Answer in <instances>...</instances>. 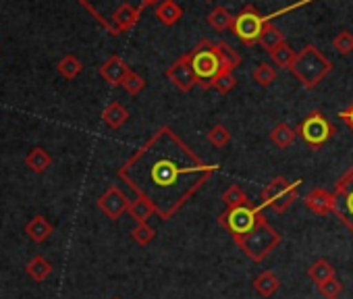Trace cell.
Listing matches in <instances>:
<instances>
[{
    "label": "cell",
    "mask_w": 353,
    "mask_h": 299,
    "mask_svg": "<svg viewBox=\"0 0 353 299\" xmlns=\"http://www.w3.org/2000/svg\"><path fill=\"white\" fill-rule=\"evenodd\" d=\"M181 15H183V11H181L179 5L174 3V0H162V3L156 7V17H158V21H160L162 25H166V28L174 25L176 21L181 19Z\"/></svg>",
    "instance_id": "19"
},
{
    "label": "cell",
    "mask_w": 353,
    "mask_h": 299,
    "mask_svg": "<svg viewBox=\"0 0 353 299\" xmlns=\"http://www.w3.org/2000/svg\"><path fill=\"white\" fill-rule=\"evenodd\" d=\"M216 50H219V56L223 61V69L229 73H235V69L241 65V56L227 42H216Z\"/></svg>",
    "instance_id": "27"
},
{
    "label": "cell",
    "mask_w": 353,
    "mask_h": 299,
    "mask_svg": "<svg viewBox=\"0 0 353 299\" xmlns=\"http://www.w3.org/2000/svg\"><path fill=\"white\" fill-rule=\"evenodd\" d=\"M332 48L339 52V54H351L353 52V34L343 30L334 36L332 40Z\"/></svg>",
    "instance_id": "34"
},
{
    "label": "cell",
    "mask_w": 353,
    "mask_h": 299,
    "mask_svg": "<svg viewBox=\"0 0 353 299\" xmlns=\"http://www.w3.org/2000/svg\"><path fill=\"white\" fill-rule=\"evenodd\" d=\"M303 204L307 210H312L318 216H326L334 210V196L326 192L324 187H314L303 196Z\"/></svg>",
    "instance_id": "13"
},
{
    "label": "cell",
    "mask_w": 353,
    "mask_h": 299,
    "mask_svg": "<svg viewBox=\"0 0 353 299\" xmlns=\"http://www.w3.org/2000/svg\"><path fill=\"white\" fill-rule=\"evenodd\" d=\"M258 44H260L266 52H272L274 48H279L281 44H285V34H283L279 28H274L272 23H268V25L264 28L262 38H260Z\"/></svg>",
    "instance_id": "26"
},
{
    "label": "cell",
    "mask_w": 353,
    "mask_h": 299,
    "mask_svg": "<svg viewBox=\"0 0 353 299\" xmlns=\"http://www.w3.org/2000/svg\"><path fill=\"white\" fill-rule=\"evenodd\" d=\"M339 116H341V121H343V123L353 131V102H351L347 108H343V110L339 112Z\"/></svg>",
    "instance_id": "38"
},
{
    "label": "cell",
    "mask_w": 353,
    "mask_h": 299,
    "mask_svg": "<svg viewBox=\"0 0 353 299\" xmlns=\"http://www.w3.org/2000/svg\"><path fill=\"white\" fill-rule=\"evenodd\" d=\"M318 291H320L326 299H339V295H341V291H343V282H341L336 276H332V278L320 282V285H318Z\"/></svg>",
    "instance_id": "36"
},
{
    "label": "cell",
    "mask_w": 353,
    "mask_h": 299,
    "mask_svg": "<svg viewBox=\"0 0 353 299\" xmlns=\"http://www.w3.org/2000/svg\"><path fill=\"white\" fill-rule=\"evenodd\" d=\"M131 200L117 187L110 185L100 198H98V208L102 210L104 216H108L110 220H119L125 212H129Z\"/></svg>",
    "instance_id": "12"
},
{
    "label": "cell",
    "mask_w": 353,
    "mask_h": 299,
    "mask_svg": "<svg viewBox=\"0 0 353 299\" xmlns=\"http://www.w3.org/2000/svg\"><path fill=\"white\" fill-rule=\"evenodd\" d=\"M26 274L36 282H44L52 274V264L44 256H34L26 266Z\"/></svg>",
    "instance_id": "20"
},
{
    "label": "cell",
    "mask_w": 353,
    "mask_h": 299,
    "mask_svg": "<svg viewBox=\"0 0 353 299\" xmlns=\"http://www.w3.org/2000/svg\"><path fill=\"white\" fill-rule=\"evenodd\" d=\"M264 28H266L264 15H260L256 7L245 5V7L235 15V21H233V28H231V30H233V34H235L245 46H254V44L260 42Z\"/></svg>",
    "instance_id": "7"
},
{
    "label": "cell",
    "mask_w": 353,
    "mask_h": 299,
    "mask_svg": "<svg viewBox=\"0 0 353 299\" xmlns=\"http://www.w3.org/2000/svg\"><path fill=\"white\" fill-rule=\"evenodd\" d=\"M77 3L112 36V19L119 9L127 5H135L133 0H77ZM141 7V5H137Z\"/></svg>",
    "instance_id": "10"
},
{
    "label": "cell",
    "mask_w": 353,
    "mask_h": 299,
    "mask_svg": "<svg viewBox=\"0 0 353 299\" xmlns=\"http://www.w3.org/2000/svg\"><path fill=\"white\" fill-rule=\"evenodd\" d=\"M166 79L181 92H192L196 85H198V77L194 73V67L190 63V56L188 54H181L176 59L168 69H166Z\"/></svg>",
    "instance_id": "11"
},
{
    "label": "cell",
    "mask_w": 353,
    "mask_h": 299,
    "mask_svg": "<svg viewBox=\"0 0 353 299\" xmlns=\"http://www.w3.org/2000/svg\"><path fill=\"white\" fill-rule=\"evenodd\" d=\"M188 56H190V63L198 77V85L202 90H210L214 79L221 73H225L223 61L216 50V42H212V40H202L192 52H188Z\"/></svg>",
    "instance_id": "3"
},
{
    "label": "cell",
    "mask_w": 353,
    "mask_h": 299,
    "mask_svg": "<svg viewBox=\"0 0 353 299\" xmlns=\"http://www.w3.org/2000/svg\"><path fill=\"white\" fill-rule=\"evenodd\" d=\"M252 287H254V291H256L258 295H262V297H272V295L279 291V287H281V278H279L272 270H264V272H260V274L254 278Z\"/></svg>",
    "instance_id": "17"
},
{
    "label": "cell",
    "mask_w": 353,
    "mask_h": 299,
    "mask_svg": "<svg viewBox=\"0 0 353 299\" xmlns=\"http://www.w3.org/2000/svg\"><path fill=\"white\" fill-rule=\"evenodd\" d=\"M307 276H310L316 285H320V282H324V280L336 276V270H334V266H332L326 258H318V260H314V262L310 264Z\"/></svg>",
    "instance_id": "22"
},
{
    "label": "cell",
    "mask_w": 353,
    "mask_h": 299,
    "mask_svg": "<svg viewBox=\"0 0 353 299\" xmlns=\"http://www.w3.org/2000/svg\"><path fill=\"white\" fill-rule=\"evenodd\" d=\"M127 94H131V96H137V94H141L143 92V87H145V81H143V77L141 75H137L135 71H131L127 77H125V81H123V85H121Z\"/></svg>",
    "instance_id": "35"
},
{
    "label": "cell",
    "mask_w": 353,
    "mask_h": 299,
    "mask_svg": "<svg viewBox=\"0 0 353 299\" xmlns=\"http://www.w3.org/2000/svg\"><path fill=\"white\" fill-rule=\"evenodd\" d=\"M237 85V79H235V73H229V71H225V73H221L216 79H214V83H212V87L219 92V94H229L233 87Z\"/></svg>",
    "instance_id": "37"
},
{
    "label": "cell",
    "mask_w": 353,
    "mask_h": 299,
    "mask_svg": "<svg viewBox=\"0 0 353 299\" xmlns=\"http://www.w3.org/2000/svg\"><path fill=\"white\" fill-rule=\"evenodd\" d=\"M233 21H235V17L225 7H216L208 15V23H210V28L214 32H227V30H231L233 28Z\"/></svg>",
    "instance_id": "25"
},
{
    "label": "cell",
    "mask_w": 353,
    "mask_h": 299,
    "mask_svg": "<svg viewBox=\"0 0 353 299\" xmlns=\"http://www.w3.org/2000/svg\"><path fill=\"white\" fill-rule=\"evenodd\" d=\"M156 214V208L150 200L137 196L135 200H131V206H129V216L135 220V223H148L152 216Z\"/></svg>",
    "instance_id": "21"
},
{
    "label": "cell",
    "mask_w": 353,
    "mask_h": 299,
    "mask_svg": "<svg viewBox=\"0 0 353 299\" xmlns=\"http://www.w3.org/2000/svg\"><path fill=\"white\" fill-rule=\"evenodd\" d=\"M26 165L34 171V173H46L52 167V156L46 152L44 147H34L32 152L26 156Z\"/></svg>",
    "instance_id": "23"
},
{
    "label": "cell",
    "mask_w": 353,
    "mask_h": 299,
    "mask_svg": "<svg viewBox=\"0 0 353 299\" xmlns=\"http://www.w3.org/2000/svg\"><path fill=\"white\" fill-rule=\"evenodd\" d=\"M295 50L285 42V44H281L279 48H274L272 52H270V59H272V63L276 65V67H283V69H289L291 65H293V61H295Z\"/></svg>",
    "instance_id": "29"
},
{
    "label": "cell",
    "mask_w": 353,
    "mask_h": 299,
    "mask_svg": "<svg viewBox=\"0 0 353 299\" xmlns=\"http://www.w3.org/2000/svg\"><path fill=\"white\" fill-rule=\"evenodd\" d=\"M334 216L353 235V165L339 177L334 185Z\"/></svg>",
    "instance_id": "9"
},
{
    "label": "cell",
    "mask_w": 353,
    "mask_h": 299,
    "mask_svg": "<svg viewBox=\"0 0 353 299\" xmlns=\"http://www.w3.org/2000/svg\"><path fill=\"white\" fill-rule=\"evenodd\" d=\"M26 235L32 239V241H36V243H44L46 239H50V235L54 233V227H52V223L50 220H46L42 214H38V216H34L28 225H26Z\"/></svg>",
    "instance_id": "16"
},
{
    "label": "cell",
    "mask_w": 353,
    "mask_h": 299,
    "mask_svg": "<svg viewBox=\"0 0 353 299\" xmlns=\"http://www.w3.org/2000/svg\"><path fill=\"white\" fill-rule=\"evenodd\" d=\"M252 77H254V81H256L258 85L270 87V85L276 81V69H274L272 65H268V63H260V65L254 69Z\"/></svg>",
    "instance_id": "30"
},
{
    "label": "cell",
    "mask_w": 353,
    "mask_h": 299,
    "mask_svg": "<svg viewBox=\"0 0 353 299\" xmlns=\"http://www.w3.org/2000/svg\"><path fill=\"white\" fill-rule=\"evenodd\" d=\"M208 141L214 145V147H225L229 141H231V131L225 127V125H214L210 131H208Z\"/></svg>",
    "instance_id": "33"
},
{
    "label": "cell",
    "mask_w": 353,
    "mask_h": 299,
    "mask_svg": "<svg viewBox=\"0 0 353 299\" xmlns=\"http://www.w3.org/2000/svg\"><path fill=\"white\" fill-rule=\"evenodd\" d=\"M112 299H121V297H112Z\"/></svg>",
    "instance_id": "40"
},
{
    "label": "cell",
    "mask_w": 353,
    "mask_h": 299,
    "mask_svg": "<svg viewBox=\"0 0 353 299\" xmlns=\"http://www.w3.org/2000/svg\"><path fill=\"white\" fill-rule=\"evenodd\" d=\"M219 165L204 163L170 127L154 131L119 169V179L150 200L160 220L172 218L214 175Z\"/></svg>",
    "instance_id": "1"
},
{
    "label": "cell",
    "mask_w": 353,
    "mask_h": 299,
    "mask_svg": "<svg viewBox=\"0 0 353 299\" xmlns=\"http://www.w3.org/2000/svg\"><path fill=\"white\" fill-rule=\"evenodd\" d=\"M102 121H104L110 129H121V127L129 121V110H127L121 102H110V104L102 110Z\"/></svg>",
    "instance_id": "18"
},
{
    "label": "cell",
    "mask_w": 353,
    "mask_h": 299,
    "mask_svg": "<svg viewBox=\"0 0 353 299\" xmlns=\"http://www.w3.org/2000/svg\"><path fill=\"white\" fill-rule=\"evenodd\" d=\"M57 69H59V73H61L65 79H75V77L83 71V65H81V61H79L77 56L67 54V56H63V59L59 61Z\"/></svg>",
    "instance_id": "28"
},
{
    "label": "cell",
    "mask_w": 353,
    "mask_h": 299,
    "mask_svg": "<svg viewBox=\"0 0 353 299\" xmlns=\"http://www.w3.org/2000/svg\"><path fill=\"white\" fill-rule=\"evenodd\" d=\"M131 237H133L135 243L148 245V243H152L156 239V231L148 223H135V227L131 229Z\"/></svg>",
    "instance_id": "32"
},
{
    "label": "cell",
    "mask_w": 353,
    "mask_h": 299,
    "mask_svg": "<svg viewBox=\"0 0 353 299\" xmlns=\"http://www.w3.org/2000/svg\"><path fill=\"white\" fill-rule=\"evenodd\" d=\"M301 179L297 181H287L285 177H274L266 187L262 189V208H270L276 214H283L297 202V192H299Z\"/></svg>",
    "instance_id": "6"
},
{
    "label": "cell",
    "mask_w": 353,
    "mask_h": 299,
    "mask_svg": "<svg viewBox=\"0 0 353 299\" xmlns=\"http://www.w3.org/2000/svg\"><path fill=\"white\" fill-rule=\"evenodd\" d=\"M297 135L310 145V147H322L334 133V127L332 123L324 116V112L320 110H314L310 112L307 116H303V121L297 125Z\"/></svg>",
    "instance_id": "8"
},
{
    "label": "cell",
    "mask_w": 353,
    "mask_h": 299,
    "mask_svg": "<svg viewBox=\"0 0 353 299\" xmlns=\"http://www.w3.org/2000/svg\"><path fill=\"white\" fill-rule=\"evenodd\" d=\"M223 202L227 204V208H235V206L248 204L250 198H248V194H245L239 185H229V187L223 192Z\"/></svg>",
    "instance_id": "31"
},
{
    "label": "cell",
    "mask_w": 353,
    "mask_h": 299,
    "mask_svg": "<svg viewBox=\"0 0 353 299\" xmlns=\"http://www.w3.org/2000/svg\"><path fill=\"white\" fill-rule=\"evenodd\" d=\"M160 0H141V7L145 9V7H154V5H158Z\"/></svg>",
    "instance_id": "39"
},
{
    "label": "cell",
    "mask_w": 353,
    "mask_h": 299,
    "mask_svg": "<svg viewBox=\"0 0 353 299\" xmlns=\"http://www.w3.org/2000/svg\"><path fill=\"white\" fill-rule=\"evenodd\" d=\"M295 137H297V131L291 127V125H287V123H279L272 131H270V141L274 143V145H279V147H289L293 141H295Z\"/></svg>",
    "instance_id": "24"
},
{
    "label": "cell",
    "mask_w": 353,
    "mask_h": 299,
    "mask_svg": "<svg viewBox=\"0 0 353 299\" xmlns=\"http://www.w3.org/2000/svg\"><path fill=\"white\" fill-rule=\"evenodd\" d=\"M131 73V67L121 59V56H110L102 67H100V75H102V79L106 81V83H110V85H123V81H125V77Z\"/></svg>",
    "instance_id": "14"
},
{
    "label": "cell",
    "mask_w": 353,
    "mask_h": 299,
    "mask_svg": "<svg viewBox=\"0 0 353 299\" xmlns=\"http://www.w3.org/2000/svg\"><path fill=\"white\" fill-rule=\"evenodd\" d=\"M332 65L330 61L314 46V44H305L297 54L293 65L289 67V71L295 75V79L305 87V90H314L328 73H330Z\"/></svg>",
    "instance_id": "2"
},
{
    "label": "cell",
    "mask_w": 353,
    "mask_h": 299,
    "mask_svg": "<svg viewBox=\"0 0 353 299\" xmlns=\"http://www.w3.org/2000/svg\"><path fill=\"white\" fill-rule=\"evenodd\" d=\"M141 11H143V7H137V5H127V7L119 9L112 19V36L125 34L131 28H135V23L141 17Z\"/></svg>",
    "instance_id": "15"
},
{
    "label": "cell",
    "mask_w": 353,
    "mask_h": 299,
    "mask_svg": "<svg viewBox=\"0 0 353 299\" xmlns=\"http://www.w3.org/2000/svg\"><path fill=\"white\" fill-rule=\"evenodd\" d=\"M262 206H254L252 202L235 206V208H227L225 212H221L216 216V223L233 237V241H237L239 237L248 235L250 231H254L260 223L266 220Z\"/></svg>",
    "instance_id": "4"
},
{
    "label": "cell",
    "mask_w": 353,
    "mask_h": 299,
    "mask_svg": "<svg viewBox=\"0 0 353 299\" xmlns=\"http://www.w3.org/2000/svg\"><path fill=\"white\" fill-rule=\"evenodd\" d=\"M281 233L268 225V220L260 223L254 231H250L248 235L239 237L235 243L239 245V249L252 260V262H262L279 243H281Z\"/></svg>",
    "instance_id": "5"
}]
</instances>
